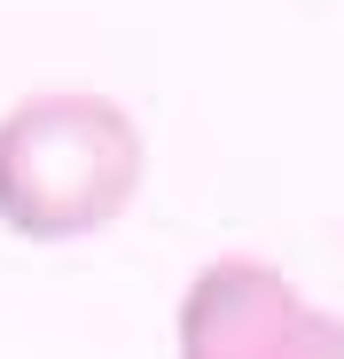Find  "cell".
<instances>
[{
    "label": "cell",
    "instance_id": "1",
    "mask_svg": "<svg viewBox=\"0 0 344 359\" xmlns=\"http://www.w3.org/2000/svg\"><path fill=\"white\" fill-rule=\"evenodd\" d=\"M149 180V133L118 94L39 86L0 109V226L16 243L110 234Z\"/></svg>",
    "mask_w": 344,
    "mask_h": 359
},
{
    "label": "cell",
    "instance_id": "2",
    "mask_svg": "<svg viewBox=\"0 0 344 359\" xmlns=\"http://www.w3.org/2000/svg\"><path fill=\"white\" fill-rule=\"evenodd\" d=\"M172 359H344V320L313 305L274 258L227 250L180 289Z\"/></svg>",
    "mask_w": 344,
    "mask_h": 359
}]
</instances>
